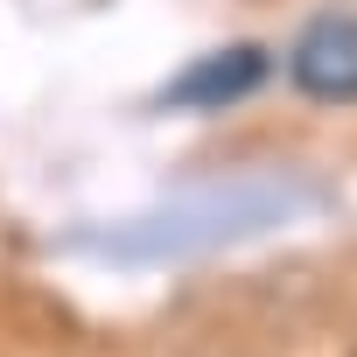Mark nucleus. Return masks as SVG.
<instances>
[{
  "instance_id": "nucleus-1",
  "label": "nucleus",
  "mask_w": 357,
  "mask_h": 357,
  "mask_svg": "<svg viewBox=\"0 0 357 357\" xmlns=\"http://www.w3.org/2000/svg\"><path fill=\"white\" fill-rule=\"evenodd\" d=\"M287 77L315 105H357V15H315L294 36Z\"/></svg>"
},
{
  "instance_id": "nucleus-2",
  "label": "nucleus",
  "mask_w": 357,
  "mask_h": 357,
  "mask_svg": "<svg viewBox=\"0 0 357 357\" xmlns=\"http://www.w3.org/2000/svg\"><path fill=\"white\" fill-rule=\"evenodd\" d=\"M266 70H273V56H266L259 43H225V50H211V56H197L190 70L168 77L161 112H225V105L252 98V91L266 84Z\"/></svg>"
}]
</instances>
